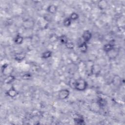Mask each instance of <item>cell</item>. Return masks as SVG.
<instances>
[{
  "mask_svg": "<svg viewBox=\"0 0 125 125\" xmlns=\"http://www.w3.org/2000/svg\"><path fill=\"white\" fill-rule=\"evenodd\" d=\"M18 91L13 86H12L6 92V94L10 98L15 97L18 95Z\"/></svg>",
  "mask_w": 125,
  "mask_h": 125,
  "instance_id": "cell-8",
  "label": "cell"
},
{
  "mask_svg": "<svg viewBox=\"0 0 125 125\" xmlns=\"http://www.w3.org/2000/svg\"><path fill=\"white\" fill-rule=\"evenodd\" d=\"M111 83L116 87H119L122 84V79L118 75H114L111 79Z\"/></svg>",
  "mask_w": 125,
  "mask_h": 125,
  "instance_id": "cell-5",
  "label": "cell"
},
{
  "mask_svg": "<svg viewBox=\"0 0 125 125\" xmlns=\"http://www.w3.org/2000/svg\"><path fill=\"white\" fill-rule=\"evenodd\" d=\"M78 48L80 51L83 53H86L88 49V45L87 43L84 42H83L82 43L79 44L78 46Z\"/></svg>",
  "mask_w": 125,
  "mask_h": 125,
  "instance_id": "cell-13",
  "label": "cell"
},
{
  "mask_svg": "<svg viewBox=\"0 0 125 125\" xmlns=\"http://www.w3.org/2000/svg\"><path fill=\"white\" fill-rule=\"evenodd\" d=\"M58 40L60 41V42H61V43L64 44V45H65L69 41L68 39L67 38V37L65 35H64V34L58 37Z\"/></svg>",
  "mask_w": 125,
  "mask_h": 125,
  "instance_id": "cell-17",
  "label": "cell"
},
{
  "mask_svg": "<svg viewBox=\"0 0 125 125\" xmlns=\"http://www.w3.org/2000/svg\"><path fill=\"white\" fill-rule=\"evenodd\" d=\"M106 54L110 59H115L118 55L119 51L114 47L112 50L106 53Z\"/></svg>",
  "mask_w": 125,
  "mask_h": 125,
  "instance_id": "cell-10",
  "label": "cell"
},
{
  "mask_svg": "<svg viewBox=\"0 0 125 125\" xmlns=\"http://www.w3.org/2000/svg\"><path fill=\"white\" fill-rule=\"evenodd\" d=\"M70 91L66 88H64L60 90L58 92V98L60 100H63L67 99L70 95Z\"/></svg>",
  "mask_w": 125,
  "mask_h": 125,
  "instance_id": "cell-4",
  "label": "cell"
},
{
  "mask_svg": "<svg viewBox=\"0 0 125 125\" xmlns=\"http://www.w3.org/2000/svg\"><path fill=\"white\" fill-rule=\"evenodd\" d=\"M31 78H32V75L29 73H25L23 74V75L22 76V79L25 80H30Z\"/></svg>",
  "mask_w": 125,
  "mask_h": 125,
  "instance_id": "cell-22",
  "label": "cell"
},
{
  "mask_svg": "<svg viewBox=\"0 0 125 125\" xmlns=\"http://www.w3.org/2000/svg\"><path fill=\"white\" fill-rule=\"evenodd\" d=\"M69 18L70 19L71 21H76L79 19V15L77 13L73 12L72 13H71Z\"/></svg>",
  "mask_w": 125,
  "mask_h": 125,
  "instance_id": "cell-21",
  "label": "cell"
},
{
  "mask_svg": "<svg viewBox=\"0 0 125 125\" xmlns=\"http://www.w3.org/2000/svg\"><path fill=\"white\" fill-rule=\"evenodd\" d=\"M92 34L91 32L88 30H84L82 33V37L83 40V42H88L92 38Z\"/></svg>",
  "mask_w": 125,
  "mask_h": 125,
  "instance_id": "cell-6",
  "label": "cell"
},
{
  "mask_svg": "<svg viewBox=\"0 0 125 125\" xmlns=\"http://www.w3.org/2000/svg\"><path fill=\"white\" fill-rule=\"evenodd\" d=\"M102 67L98 64H93L90 68V73L95 76H98L101 73Z\"/></svg>",
  "mask_w": 125,
  "mask_h": 125,
  "instance_id": "cell-3",
  "label": "cell"
},
{
  "mask_svg": "<svg viewBox=\"0 0 125 125\" xmlns=\"http://www.w3.org/2000/svg\"><path fill=\"white\" fill-rule=\"evenodd\" d=\"M74 122L77 125L85 124L84 119L82 117H75L74 118Z\"/></svg>",
  "mask_w": 125,
  "mask_h": 125,
  "instance_id": "cell-19",
  "label": "cell"
},
{
  "mask_svg": "<svg viewBox=\"0 0 125 125\" xmlns=\"http://www.w3.org/2000/svg\"><path fill=\"white\" fill-rule=\"evenodd\" d=\"M97 4L98 8L101 10L105 9L108 5V2L106 0H100L98 2Z\"/></svg>",
  "mask_w": 125,
  "mask_h": 125,
  "instance_id": "cell-11",
  "label": "cell"
},
{
  "mask_svg": "<svg viewBox=\"0 0 125 125\" xmlns=\"http://www.w3.org/2000/svg\"><path fill=\"white\" fill-rule=\"evenodd\" d=\"M96 103H97V104L99 105V106L101 108L105 106L107 104L106 100L105 99H104L101 97H99L98 98Z\"/></svg>",
  "mask_w": 125,
  "mask_h": 125,
  "instance_id": "cell-14",
  "label": "cell"
},
{
  "mask_svg": "<svg viewBox=\"0 0 125 125\" xmlns=\"http://www.w3.org/2000/svg\"><path fill=\"white\" fill-rule=\"evenodd\" d=\"M26 56V53L24 51L16 53L14 56V59L18 62H21L24 60Z\"/></svg>",
  "mask_w": 125,
  "mask_h": 125,
  "instance_id": "cell-7",
  "label": "cell"
},
{
  "mask_svg": "<svg viewBox=\"0 0 125 125\" xmlns=\"http://www.w3.org/2000/svg\"><path fill=\"white\" fill-rule=\"evenodd\" d=\"M35 25V22L34 20L30 18L25 19L22 22V26L25 30L32 29Z\"/></svg>",
  "mask_w": 125,
  "mask_h": 125,
  "instance_id": "cell-2",
  "label": "cell"
},
{
  "mask_svg": "<svg viewBox=\"0 0 125 125\" xmlns=\"http://www.w3.org/2000/svg\"><path fill=\"white\" fill-rule=\"evenodd\" d=\"M52 52L50 50H46L43 52L42 54V58L44 59H47L52 56Z\"/></svg>",
  "mask_w": 125,
  "mask_h": 125,
  "instance_id": "cell-18",
  "label": "cell"
},
{
  "mask_svg": "<svg viewBox=\"0 0 125 125\" xmlns=\"http://www.w3.org/2000/svg\"><path fill=\"white\" fill-rule=\"evenodd\" d=\"M114 48V44L111 42H108L105 44L103 47V50L106 53Z\"/></svg>",
  "mask_w": 125,
  "mask_h": 125,
  "instance_id": "cell-12",
  "label": "cell"
},
{
  "mask_svg": "<svg viewBox=\"0 0 125 125\" xmlns=\"http://www.w3.org/2000/svg\"><path fill=\"white\" fill-rule=\"evenodd\" d=\"M23 37L22 35H21L20 34H18L14 38V42L18 45H20V44H21L23 43Z\"/></svg>",
  "mask_w": 125,
  "mask_h": 125,
  "instance_id": "cell-15",
  "label": "cell"
},
{
  "mask_svg": "<svg viewBox=\"0 0 125 125\" xmlns=\"http://www.w3.org/2000/svg\"><path fill=\"white\" fill-rule=\"evenodd\" d=\"M58 11V6L55 4H50L46 8V11L50 14H55Z\"/></svg>",
  "mask_w": 125,
  "mask_h": 125,
  "instance_id": "cell-9",
  "label": "cell"
},
{
  "mask_svg": "<svg viewBox=\"0 0 125 125\" xmlns=\"http://www.w3.org/2000/svg\"><path fill=\"white\" fill-rule=\"evenodd\" d=\"M65 45L68 49H73L74 47V46H75V45L73 42H69V41H68V42Z\"/></svg>",
  "mask_w": 125,
  "mask_h": 125,
  "instance_id": "cell-23",
  "label": "cell"
},
{
  "mask_svg": "<svg viewBox=\"0 0 125 125\" xmlns=\"http://www.w3.org/2000/svg\"><path fill=\"white\" fill-rule=\"evenodd\" d=\"M74 88L79 91H83L86 90L88 86L87 81L83 78H79L75 80L73 83Z\"/></svg>",
  "mask_w": 125,
  "mask_h": 125,
  "instance_id": "cell-1",
  "label": "cell"
},
{
  "mask_svg": "<svg viewBox=\"0 0 125 125\" xmlns=\"http://www.w3.org/2000/svg\"><path fill=\"white\" fill-rule=\"evenodd\" d=\"M15 80V77L12 75H9L4 80V83L5 84H11Z\"/></svg>",
  "mask_w": 125,
  "mask_h": 125,
  "instance_id": "cell-16",
  "label": "cell"
},
{
  "mask_svg": "<svg viewBox=\"0 0 125 125\" xmlns=\"http://www.w3.org/2000/svg\"><path fill=\"white\" fill-rule=\"evenodd\" d=\"M71 21H72L70 20V19L69 17L66 18L63 20L62 21V24L64 26L66 27H68L71 25Z\"/></svg>",
  "mask_w": 125,
  "mask_h": 125,
  "instance_id": "cell-20",
  "label": "cell"
}]
</instances>
